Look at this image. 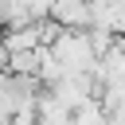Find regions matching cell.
I'll return each mask as SVG.
<instances>
[{
  "label": "cell",
  "instance_id": "1",
  "mask_svg": "<svg viewBox=\"0 0 125 125\" xmlns=\"http://www.w3.org/2000/svg\"><path fill=\"white\" fill-rule=\"evenodd\" d=\"M70 117H74V113H70L66 105H59L47 90L39 94V102H35V125H70Z\"/></svg>",
  "mask_w": 125,
  "mask_h": 125
}]
</instances>
